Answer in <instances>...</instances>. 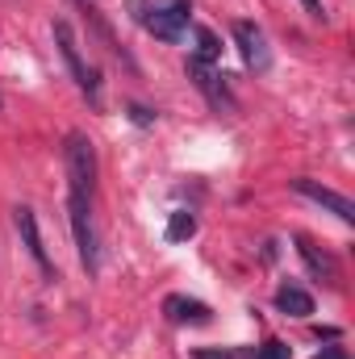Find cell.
I'll return each instance as SVG.
<instances>
[{
	"label": "cell",
	"mask_w": 355,
	"mask_h": 359,
	"mask_svg": "<svg viewBox=\"0 0 355 359\" xmlns=\"http://www.w3.org/2000/svg\"><path fill=\"white\" fill-rule=\"evenodd\" d=\"M130 8H134V21H142L163 42H176L192 17V0H130Z\"/></svg>",
	"instance_id": "6da1fadb"
},
{
	"label": "cell",
	"mask_w": 355,
	"mask_h": 359,
	"mask_svg": "<svg viewBox=\"0 0 355 359\" xmlns=\"http://www.w3.org/2000/svg\"><path fill=\"white\" fill-rule=\"evenodd\" d=\"M63 159H67V192L92 201V188H96V151H92L88 134H72L67 147H63Z\"/></svg>",
	"instance_id": "7a4b0ae2"
},
{
	"label": "cell",
	"mask_w": 355,
	"mask_h": 359,
	"mask_svg": "<svg viewBox=\"0 0 355 359\" xmlns=\"http://www.w3.org/2000/svg\"><path fill=\"white\" fill-rule=\"evenodd\" d=\"M67 217H72V234H76V251L88 276L100 268V247H96V230H92V201L84 196H67Z\"/></svg>",
	"instance_id": "3957f363"
},
{
	"label": "cell",
	"mask_w": 355,
	"mask_h": 359,
	"mask_svg": "<svg viewBox=\"0 0 355 359\" xmlns=\"http://www.w3.org/2000/svg\"><path fill=\"white\" fill-rule=\"evenodd\" d=\"M55 42H59V55H63V63H67L72 80L80 84V92H88L92 100H96V92H100V84H96V72L84 63L80 42H76V29H72L67 21H55Z\"/></svg>",
	"instance_id": "277c9868"
},
{
	"label": "cell",
	"mask_w": 355,
	"mask_h": 359,
	"mask_svg": "<svg viewBox=\"0 0 355 359\" xmlns=\"http://www.w3.org/2000/svg\"><path fill=\"white\" fill-rule=\"evenodd\" d=\"M188 80H192V88L201 92L213 109H234V96H230V88L222 84V76L213 72V63H201V59H188Z\"/></svg>",
	"instance_id": "5b68a950"
},
{
	"label": "cell",
	"mask_w": 355,
	"mask_h": 359,
	"mask_svg": "<svg viewBox=\"0 0 355 359\" xmlns=\"http://www.w3.org/2000/svg\"><path fill=\"white\" fill-rule=\"evenodd\" d=\"M13 222H17V234H21L29 259L42 268V276H55V264H51V255H46V247H42V230H38L34 209H29V205H17V209H13Z\"/></svg>",
	"instance_id": "8992f818"
},
{
	"label": "cell",
	"mask_w": 355,
	"mask_h": 359,
	"mask_svg": "<svg viewBox=\"0 0 355 359\" xmlns=\"http://www.w3.org/2000/svg\"><path fill=\"white\" fill-rule=\"evenodd\" d=\"M234 42H239V50H243V59H247L251 72H267V67H272L267 38L255 21H234Z\"/></svg>",
	"instance_id": "52a82bcc"
},
{
	"label": "cell",
	"mask_w": 355,
	"mask_h": 359,
	"mask_svg": "<svg viewBox=\"0 0 355 359\" xmlns=\"http://www.w3.org/2000/svg\"><path fill=\"white\" fill-rule=\"evenodd\" d=\"M293 188L301 192V196H309L314 205H322V209H330L339 222H355V205L343 196V192H335V188H326V184H318V180H293Z\"/></svg>",
	"instance_id": "ba28073f"
},
{
	"label": "cell",
	"mask_w": 355,
	"mask_h": 359,
	"mask_svg": "<svg viewBox=\"0 0 355 359\" xmlns=\"http://www.w3.org/2000/svg\"><path fill=\"white\" fill-rule=\"evenodd\" d=\"M163 313L176 322V326H209L213 322V309L205 305V301H196V297H163Z\"/></svg>",
	"instance_id": "9c48e42d"
},
{
	"label": "cell",
	"mask_w": 355,
	"mask_h": 359,
	"mask_svg": "<svg viewBox=\"0 0 355 359\" xmlns=\"http://www.w3.org/2000/svg\"><path fill=\"white\" fill-rule=\"evenodd\" d=\"M276 309L288 313V318H309L314 313V297L301 284H280L276 288Z\"/></svg>",
	"instance_id": "30bf717a"
},
{
	"label": "cell",
	"mask_w": 355,
	"mask_h": 359,
	"mask_svg": "<svg viewBox=\"0 0 355 359\" xmlns=\"http://www.w3.org/2000/svg\"><path fill=\"white\" fill-rule=\"evenodd\" d=\"M297 251H301V259H305V268L314 271L318 280H326V284H335L339 280V264H335V255H326V251H318L309 238H297Z\"/></svg>",
	"instance_id": "8fae6325"
},
{
	"label": "cell",
	"mask_w": 355,
	"mask_h": 359,
	"mask_svg": "<svg viewBox=\"0 0 355 359\" xmlns=\"http://www.w3.org/2000/svg\"><path fill=\"white\" fill-rule=\"evenodd\" d=\"M192 59H201V63H217V59H222V42H217L213 29L196 25V55H192Z\"/></svg>",
	"instance_id": "7c38bea8"
},
{
	"label": "cell",
	"mask_w": 355,
	"mask_h": 359,
	"mask_svg": "<svg viewBox=\"0 0 355 359\" xmlns=\"http://www.w3.org/2000/svg\"><path fill=\"white\" fill-rule=\"evenodd\" d=\"M192 234H196V217H192L188 209H176L172 222H168V243H184V238H192Z\"/></svg>",
	"instance_id": "4fadbf2b"
},
{
	"label": "cell",
	"mask_w": 355,
	"mask_h": 359,
	"mask_svg": "<svg viewBox=\"0 0 355 359\" xmlns=\"http://www.w3.org/2000/svg\"><path fill=\"white\" fill-rule=\"evenodd\" d=\"M251 359H293V351H288V343H280V339H272V343H264L260 351Z\"/></svg>",
	"instance_id": "5bb4252c"
},
{
	"label": "cell",
	"mask_w": 355,
	"mask_h": 359,
	"mask_svg": "<svg viewBox=\"0 0 355 359\" xmlns=\"http://www.w3.org/2000/svg\"><path fill=\"white\" fill-rule=\"evenodd\" d=\"M251 355H255V351H251ZM251 355H247V351H205V347L196 351V359H251Z\"/></svg>",
	"instance_id": "9a60e30c"
},
{
	"label": "cell",
	"mask_w": 355,
	"mask_h": 359,
	"mask_svg": "<svg viewBox=\"0 0 355 359\" xmlns=\"http://www.w3.org/2000/svg\"><path fill=\"white\" fill-rule=\"evenodd\" d=\"M301 4H305V8H309V17H318V21H322V17H326V8H322V0H301Z\"/></svg>",
	"instance_id": "2e32d148"
},
{
	"label": "cell",
	"mask_w": 355,
	"mask_h": 359,
	"mask_svg": "<svg viewBox=\"0 0 355 359\" xmlns=\"http://www.w3.org/2000/svg\"><path fill=\"white\" fill-rule=\"evenodd\" d=\"M130 113H134V121H138V126H151V113H147V109H142V104H134V109H130Z\"/></svg>",
	"instance_id": "e0dca14e"
},
{
	"label": "cell",
	"mask_w": 355,
	"mask_h": 359,
	"mask_svg": "<svg viewBox=\"0 0 355 359\" xmlns=\"http://www.w3.org/2000/svg\"><path fill=\"white\" fill-rule=\"evenodd\" d=\"M314 359H347V355H343V351H335V347H326V351H318Z\"/></svg>",
	"instance_id": "ac0fdd59"
}]
</instances>
